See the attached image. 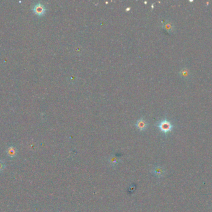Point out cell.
I'll use <instances>...</instances> for the list:
<instances>
[{"mask_svg": "<svg viewBox=\"0 0 212 212\" xmlns=\"http://www.w3.org/2000/svg\"><path fill=\"white\" fill-rule=\"evenodd\" d=\"M164 170L163 168H161L159 166H156L153 168V169L152 171V173L154 175L156 176L157 177H162L164 174Z\"/></svg>", "mask_w": 212, "mask_h": 212, "instance_id": "5b68a950", "label": "cell"}, {"mask_svg": "<svg viewBox=\"0 0 212 212\" xmlns=\"http://www.w3.org/2000/svg\"><path fill=\"white\" fill-rule=\"evenodd\" d=\"M158 126L164 134H167L171 131L172 128H173V126H172L171 122L167 120H163L160 121Z\"/></svg>", "mask_w": 212, "mask_h": 212, "instance_id": "6da1fadb", "label": "cell"}, {"mask_svg": "<svg viewBox=\"0 0 212 212\" xmlns=\"http://www.w3.org/2000/svg\"><path fill=\"white\" fill-rule=\"evenodd\" d=\"M135 126L140 131H145L148 127V123L145 120L140 119L136 121Z\"/></svg>", "mask_w": 212, "mask_h": 212, "instance_id": "3957f363", "label": "cell"}, {"mask_svg": "<svg viewBox=\"0 0 212 212\" xmlns=\"http://www.w3.org/2000/svg\"><path fill=\"white\" fill-rule=\"evenodd\" d=\"M33 11L35 14H37V15L39 16H41L44 15V14L45 13L46 9L44 5L41 4V3H39L34 6V8H33Z\"/></svg>", "mask_w": 212, "mask_h": 212, "instance_id": "7a4b0ae2", "label": "cell"}, {"mask_svg": "<svg viewBox=\"0 0 212 212\" xmlns=\"http://www.w3.org/2000/svg\"><path fill=\"white\" fill-rule=\"evenodd\" d=\"M118 163H119V159L116 156L112 155L109 158V163L110 166H112V167H116Z\"/></svg>", "mask_w": 212, "mask_h": 212, "instance_id": "8992f818", "label": "cell"}, {"mask_svg": "<svg viewBox=\"0 0 212 212\" xmlns=\"http://www.w3.org/2000/svg\"><path fill=\"white\" fill-rule=\"evenodd\" d=\"M163 28L164 29H166L167 31L170 32L173 29V25H172L171 23H167L164 25Z\"/></svg>", "mask_w": 212, "mask_h": 212, "instance_id": "52a82bcc", "label": "cell"}, {"mask_svg": "<svg viewBox=\"0 0 212 212\" xmlns=\"http://www.w3.org/2000/svg\"><path fill=\"white\" fill-rule=\"evenodd\" d=\"M180 74L182 77H184V78L187 77H188V75H189V71L186 69H182L181 71Z\"/></svg>", "mask_w": 212, "mask_h": 212, "instance_id": "ba28073f", "label": "cell"}, {"mask_svg": "<svg viewBox=\"0 0 212 212\" xmlns=\"http://www.w3.org/2000/svg\"><path fill=\"white\" fill-rule=\"evenodd\" d=\"M6 167V164L3 161L0 159V172L3 171Z\"/></svg>", "mask_w": 212, "mask_h": 212, "instance_id": "9c48e42d", "label": "cell"}, {"mask_svg": "<svg viewBox=\"0 0 212 212\" xmlns=\"http://www.w3.org/2000/svg\"><path fill=\"white\" fill-rule=\"evenodd\" d=\"M6 152L7 154V155L10 158H14L15 157L17 156V149L14 146H9L8 148H7Z\"/></svg>", "mask_w": 212, "mask_h": 212, "instance_id": "277c9868", "label": "cell"}]
</instances>
